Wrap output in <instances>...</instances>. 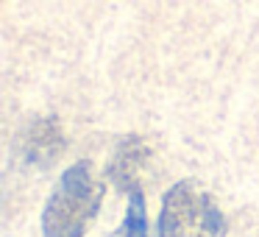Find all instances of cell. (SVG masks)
I'll return each mask as SVG.
<instances>
[{
    "mask_svg": "<svg viewBox=\"0 0 259 237\" xmlns=\"http://www.w3.org/2000/svg\"><path fill=\"white\" fill-rule=\"evenodd\" d=\"M103 181L98 179L90 159L70 165L59 176L42 209L45 237H84L103 204Z\"/></svg>",
    "mask_w": 259,
    "mask_h": 237,
    "instance_id": "obj_1",
    "label": "cell"
},
{
    "mask_svg": "<svg viewBox=\"0 0 259 237\" xmlns=\"http://www.w3.org/2000/svg\"><path fill=\"white\" fill-rule=\"evenodd\" d=\"M226 212L198 181H176L164 192L156 237H226Z\"/></svg>",
    "mask_w": 259,
    "mask_h": 237,
    "instance_id": "obj_2",
    "label": "cell"
},
{
    "mask_svg": "<svg viewBox=\"0 0 259 237\" xmlns=\"http://www.w3.org/2000/svg\"><path fill=\"white\" fill-rule=\"evenodd\" d=\"M64 151V131L56 117H36L20 134V153L34 168L53 165Z\"/></svg>",
    "mask_w": 259,
    "mask_h": 237,
    "instance_id": "obj_3",
    "label": "cell"
},
{
    "mask_svg": "<svg viewBox=\"0 0 259 237\" xmlns=\"http://www.w3.org/2000/svg\"><path fill=\"white\" fill-rule=\"evenodd\" d=\"M145 159H148V145L142 142V137H125L117 148H114V156L109 159V179L117 190L123 192H134L140 190V170L145 168Z\"/></svg>",
    "mask_w": 259,
    "mask_h": 237,
    "instance_id": "obj_4",
    "label": "cell"
},
{
    "mask_svg": "<svg viewBox=\"0 0 259 237\" xmlns=\"http://www.w3.org/2000/svg\"><path fill=\"white\" fill-rule=\"evenodd\" d=\"M112 237H148V209H145V195H142V190H134L128 195L125 218Z\"/></svg>",
    "mask_w": 259,
    "mask_h": 237,
    "instance_id": "obj_5",
    "label": "cell"
}]
</instances>
